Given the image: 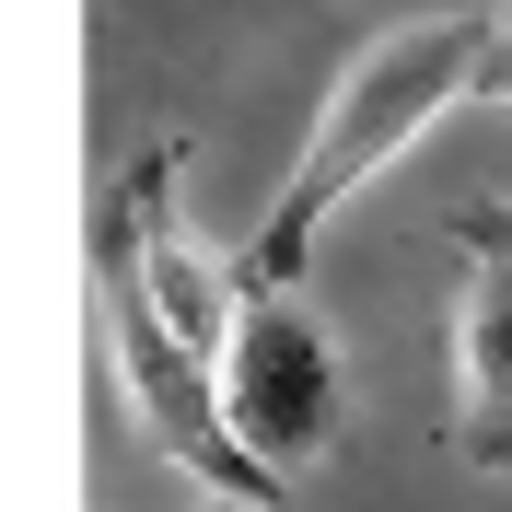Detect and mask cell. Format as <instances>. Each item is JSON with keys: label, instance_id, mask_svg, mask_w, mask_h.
<instances>
[{"label": "cell", "instance_id": "cell-1", "mask_svg": "<svg viewBox=\"0 0 512 512\" xmlns=\"http://www.w3.org/2000/svg\"><path fill=\"white\" fill-rule=\"evenodd\" d=\"M501 47H512V12H431V24L373 35V47L338 70V94H326L303 163H291L280 198H268V222H256V245H245V291H303L315 233L338 222L443 105L489 94V82H501Z\"/></svg>", "mask_w": 512, "mask_h": 512}, {"label": "cell", "instance_id": "cell-2", "mask_svg": "<svg viewBox=\"0 0 512 512\" xmlns=\"http://www.w3.org/2000/svg\"><path fill=\"white\" fill-rule=\"evenodd\" d=\"M222 408L268 478H303L338 443V350H326V326L291 291H245L233 350H222Z\"/></svg>", "mask_w": 512, "mask_h": 512}, {"label": "cell", "instance_id": "cell-3", "mask_svg": "<svg viewBox=\"0 0 512 512\" xmlns=\"http://www.w3.org/2000/svg\"><path fill=\"white\" fill-rule=\"evenodd\" d=\"M466 245V303H454V443L466 466L512 478V245L501 233H454Z\"/></svg>", "mask_w": 512, "mask_h": 512}, {"label": "cell", "instance_id": "cell-4", "mask_svg": "<svg viewBox=\"0 0 512 512\" xmlns=\"http://www.w3.org/2000/svg\"><path fill=\"white\" fill-rule=\"evenodd\" d=\"M454 233H501V245H512V198H489V210H466Z\"/></svg>", "mask_w": 512, "mask_h": 512}, {"label": "cell", "instance_id": "cell-5", "mask_svg": "<svg viewBox=\"0 0 512 512\" xmlns=\"http://www.w3.org/2000/svg\"><path fill=\"white\" fill-rule=\"evenodd\" d=\"M198 512H280V501H245V489H210Z\"/></svg>", "mask_w": 512, "mask_h": 512}, {"label": "cell", "instance_id": "cell-6", "mask_svg": "<svg viewBox=\"0 0 512 512\" xmlns=\"http://www.w3.org/2000/svg\"><path fill=\"white\" fill-rule=\"evenodd\" d=\"M489 94H501V105H512V70H501V82H489Z\"/></svg>", "mask_w": 512, "mask_h": 512}]
</instances>
